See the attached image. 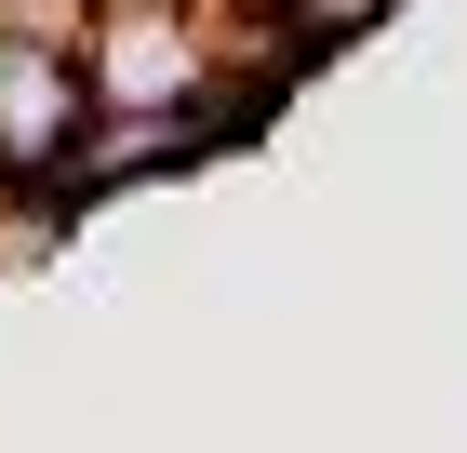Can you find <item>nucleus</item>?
<instances>
[{"label":"nucleus","instance_id":"obj_2","mask_svg":"<svg viewBox=\"0 0 467 453\" xmlns=\"http://www.w3.org/2000/svg\"><path fill=\"white\" fill-rule=\"evenodd\" d=\"M254 14H294V0H254Z\"/></svg>","mask_w":467,"mask_h":453},{"label":"nucleus","instance_id":"obj_1","mask_svg":"<svg viewBox=\"0 0 467 453\" xmlns=\"http://www.w3.org/2000/svg\"><path fill=\"white\" fill-rule=\"evenodd\" d=\"M80 134H94V67H80V0H0V201L80 213Z\"/></svg>","mask_w":467,"mask_h":453}]
</instances>
